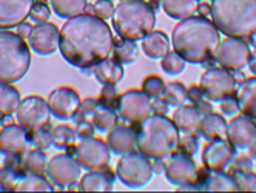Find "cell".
<instances>
[{
  "mask_svg": "<svg viewBox=\"0 0 256 193\" xmlns=\"http://www.w3.org/2000/svg\"><path fill=\"white\" fill-rule=\"evenodd\" d=\"M114 39L108 24L94 14L70 17L60 28L59 50L64 59L80 70H93L113 52Z\"/></svg>",
  "mask_w": 256,
  "mask_h": 193,
  "instance_id": "obj_1",
  "label": "cell"
},
{
  "mask_svg": "<svg viewBox=\"0 0 256 193\" xmlns=\"http://www.w3.org/2000/svg\"><path fill=\"white\" fill-rule=\"evenodd\" d=\"M221 42L216 25L204 16H192L182 19L172 32L174 51L190 64H204L214 56Z\"/></svg>",
  "mask_w": 256,
  "mask_h": 193,
  "instance_id": "obj_2",
  "label": "cell"
},
{
  "mask_svg": "<svg viewBox=\"0 0 256 193\" xmlns=\"http://www.w3.org/2000/svg\"><path fill=\"white\" fill-rule=\"evenodd\" d=\"M212 22L228 38H250L256 32V0H212Z\"/></svg>",
  "mask_w": 256,
  "mask_h": 193,
  "instance_id": "obj_3",
  "label": "cell"
},
{
  "mask_svg": "<svg viewBox=\"0 0 256 193\" xmlns=\"http://www.w3.org/2000/svg\"><path fill=\"white\" fill-rule=\"evenodd\" d=\"M179 128L164 114H150L140 122L138 132V150L150 160H166L179 144Z\"/></svg>",
  "mask_w": 256,
  "mask_h": 193,
  "instance_id": "obj_4",
  "label": "cell"
},
{
  "mask_svg": "<svg viewBox=\"0 0 256 193\" xmlns=\"http://www.w3.org/2000/svg\"><path fill=\"white\" fill-rule=\"evenodd\" d=\"M113 26L118 36L125 40H140L156 25L154 8L144 0H122L114 8Z\"/></svg>",
  "mask_w": 256,
  "mask_h": 193,
  "instance_id": "obj_5",
  "label": "cell"
},
{
  "mask_svg": "<svg viewBox=\"0 0 256 193\" xmlns=\"http://www.w3.org/2000/svg\"><path fill=\"white\" fill-rule=\"evenodd\" d=\"M30 45L17 32L0 30V82L14 84L30 70Z\"/></svg>",
  "mask_w": 256,
  "mask_h": 193,
  "instance_id": "obj_6",
  "label": "cell"
},
{
  "mask_svg": "<svg viewBox=\"0 0 256 193\" xmlns=\"http://www.w3.org/2000/svg\"><path fill=\"white\" fill-rule=\"evenodd\" d=\"M153 164L148 156L140 152H128L122 154L118 162V180L130 188H140L147 186L153 178Z\"/></svg>",
  "mask_w": 256,
  "mask_h": 193,
  "instance_id": "obj_7",
  "label": "cell"
},
{
  "mask_svg": "<svg viewBox=\"0 0 256 193\" xmlns=\"http://www.w3.org/2000/svg\"><path fill=\"white\" fill-rule=\"evenodd\" d=\"M198 166L192 156L173 153L168 156V161L164 164V173L170 184L179 187L178 190H199L198 181Z\"/></svg>",
  "mask_w": 256,
  "mask_h": 193,
  "instance_id": "obj_8",
  "label": "cell"
},
{
  "mask_svg": "<svg viewBox=\"0 0 256 193\" xmlns=\"http://www.w3.org/2000/svg\"><path fill=\"white\" fill-rule=\"evenodd\" d=\"M202 94L213 102H221L236 93V78L226 68H208L199 82Z\"/></svg>",
  "mask_w": 256,
  "mask_h": 193,
  "instance_id": "obj_9",
  "label": "cell"
},
{
  "mask_svg": "<svg viewBox=\"0 0 256 193\" xmlns=\"http://www.w3.org/2000/svg\"><path fill=\"white\" fill-rule=\"evenodd\" d=\"M74 158L80 167L86 170H100L108 167L112 148L99 138H80L79 144L74 148Z\"/></svg>",
  "mask_w": 256,
  "mask_h": 193,
  "instance_id": "obj_10",
  "label": "cell"
},
{
  "mask_svg": "<svg viewBox=\"0 0 256 193\" xmlns=\"http://www.w3.org/2000/svg\"><path fill=\"white\" fill-rule=\"evenodd\" d=\"M214 56L222 68L228 70V72H241L250 62L252 50L242 39L226 36L222 42H219Z\"/></svg>",
  "mask_w": 256,
  "mask_h": 193,
  "instance_id": "obj_11",
  "label": "cell"
},
{
  "mask_svg": "<svg viewBox=\"0 0 256 193\" xmlns=\"http://www.w3.org/2000/svg\"><path fill=\"white\" fill-rule=\"evenodd\" d=\"M17 120L19 124L30 132L45 127L50 122L51 110L48 107V100L40 96L25 98L17 107Z\"/></svg>",
  "mask_w": 256,
  "mask_h": 193,
  "instance_id": "obj_12",
  "label": "cell"
},
{
  "mask_svg": "<svg viewBox=\"0 0 256 193\" xmlns=\"http://www.w3.org/2000/svg\"><path fill=\"white\" fill-rule=\"evenodd\" d=\"M153 113L152 98L142 90H128L118 99V114L130 122H142Z\"/></svg>",
  "mask_w": 256,
  "mask_h": 193,
  "instance_id": "obj_13",
  "label": "cell"
},
{
  "mask_svg": "<svg viewBox=\"0 0 256 193\" xmlns=\"http://www.w3.org/2000/svg\"><path fill=\"white\" fill-rule=\"evenodd\" d=\"M80 104L82 99L79 93L72 86H66V85L54 88L48 98V107L51 110V114L64 120L74 118L80 108Z\"/></svg>",
  "mask_w": 256,
  "mask_h": 193,
  "instance_id": "obj_14",
  "label": "cell"
},
{
  "mask_svg": "<svg viewBox=\"0 0 256 193\" xmlns=\"http://www.w3.org/2000/svg\"><path fill=\"white\" fill-rule=\"evenodd\" d=\"M46 173L56 186L66 187L74 186L79 181V178L82 176V167L76 158L70 154H56L48 162Z\"/></svg>",
  "mask_w": 256,
  "mask_h": 193,
  "instance_id": "obj_15",
  "label": "cell"
},
{
  "mask_svg": "<svg viewBox=\"0 0 256 193\" xmlns=\"http://www.w3.org/2000/svg\"><path fill=\"white\" fill-rule=\"evenodd\" d=\"M236 147L228 139H212L204 147L202 162L210 172H224L234 160Z\"/></svg>",
  "mask_w": 256,
  "mask_h": 193,
  "instance_id": "obj_16",
  "label": "cell"
},
{
  "mask_svg": "<svg viewBox=\"0 0 256 193\" xmlns=\"http://www.w3.org/2000/svg\"><path fill=\"white\" fill-rule=\"evenodd\" d=\"M30 46L40 56H50L56 52L59 48L60 40V30L50 22L38 24L32 26V31L30 34Z\"/></svg>",
  "mask_w": 256,
  "mask_h": 193,
  "instance_id": "obj_17",
  "label": "cell"
},
{
  "mask_svg": "<svg viewBox=\"0 0 256 193\" xmlns=\"http://www.w3.org/2000/svg\"><path fill=\"white\" fill-rule=\"evenodd\" d=\"M227 139L236 148H247L256 139V122L247 114H238L227 124Z\"/></svg>",
  "mask_w": 256,
  "mask_h": 193,
  "instance_id": "obj_18",
  "label": "cell"
},
{
  "mask_svg": "<svg viewBox=\"0 0 256 193\" xmlns=\"http://www.w3.org/2000/svg\"><path fill=\"white\" fill-rule=\"evenodd\" d=\"M36 0H0V30L25 22Z\"/></svg>",
  "mask_w": 256,
  "mask_h": 193,
  "instance_id": "obj_19",
  "label": "cell"
},
{
  "mask_svg": "<svg viewBox=\"0 0 256 193\" xmlns=\"http://www.w3.org/2000/svg\"><path fill=\"white\" fill-rule=\"evenodd\" d=\"M28 148L26 130L19 124H10L0 130V152L8 156H19Z\"/></svg>",
  "mask_w": 256,
  "mask_h": 193,
  "instance_id": "obj_20",
  "label": "cell"
},
{
  "mask_svg": "<svg viewBox=\"0 0 256 193\" xmlns=\"http://www.w3.org/2000/svg\"><path fill=\"white\" fill-rule=\"evenodd\" d=\"M106 144L116 154H125L128 152L134 150L138 144V134L132 127L126 126H114L108 130Z\"/></svg>",
  "mask_w": 256,
  "mask_h": 193,
  "instance_id": "obj_21",
  "label": "cell"
},
{
  "mask_svg": "<svg viewBox=\"0 0 256 193\" xmlns=\"http://www.w3.org/2000/svg\"><path fill=\"white\" fill-rule=\"evenodd\" d=\"M202 113L199 112V108L196 105H180L178 107L173 113V122L176 124V127L179 128L180 133L186 134H194L199 132V124L200 119H202Z\"/></svg>",
  "mask_w": 256,
  "mask_h": 193,
  "instance_id": "obj_22",
  "label": "cell"
},
{
  "mask_svg": "<svg viewBox=\"0 0 256 193\" xmlns=\"http://www.w3.org/2000/svg\"><path fill=\"white\" fill-rule=\"evenodd\" d=\"M199 133L207 141H212V139H227V120L224 119V116L210 112L200 119Z\"/></svg>",
  "mask_w": 256,
  "mask_h": 193,
  "instance_id": "obj_23",
  "label": "cell"
},
{
  "mask_svg": "<svg viewBox=\"0 0 256 193\" xmlns=\"http://www.w3.org/2000/svg\"><path fill=\"white\" fill-rule=\"evenodd\" d=\"M113 182L114 178L112 173L105 172L104 168L100 170H90L86 174L80 178L79 190L82 192H110L113 190Z\"/></svg>",
  "mask_w": 256,
  "mask_h": 193,
  "instance_id": "obj_24",
  "label": "cell"
},
{
  "mask_svg": "<svg viewBox=\"0 0 256 193\" xmlns=\"http://www.w3.org/2000/svg\"><path fill=\"white\" fill-rule=\"evenodd\" d=\"M236 100L240 112L256 119V76L246 79L236 90Z\"/></svg>",
  "mask_w": 256,
  "mask_h": 193,
  "instance_id": "obj_25",
  "label": "cell"
},
{
  "mask_svg": "<svg viewBox=\"0 0 256 193\" xmlns=\"http://www.w3.org/2000/svg\"><path fill=\"white\" fill-rule=\"evenodd\" d=\"M142 50L150 59H162L170 51V40L167 34L153 30L142 39Z\"/></svg>",
  "mask_w": 256,
  "mask_h": 193,
  "instance_id": "obj_26",
  "label": "cell"
},
{
  "mask_svg": "<svg viewBox=\"0 0 256 193\" xmlns=\"http://www.w3.org/2000/svg\"><path fill=\"white\" fill-rule=\"evenodd\" d=\"M93 73H94V78L98 79V82H100L102 85H105V84L118 85L124 78V66L118 59L106 58L105 60H102L100 64H98L93 68Z\"/></svg>",
  "mask_w": 256,
  "mask_h": 193,
  "instance_id": "obj_27",
  "label": "cell"
},
{
  "mask_svg": "<svg viewBox=\"0 0 256 193\" xmlns=\"http://www.w3.org/2000/svg\"><path fill=\"white\" fill-rule=\"evenodd\" d=\"M162 10L172 19L182 20L194 16L198 11L199 0H160Z\"/></svg>",
  "mask_w": 256,
  "mask_h": 193,
  "instance_id": "obj_28",
  "label": "cell"
},
{
  "mask_svg": "<svg viewBox=\"0 0 256 193\" xmlns=\"http://www.w3.org/2000/svg\"><path fill=\"white\" fill-rule=\"evenodd\" d=\"M22 102L19 90L11 84L0 82V116H10Z\"/></svg>",
  "mask_w": 256,
  "mask_h": 193,
  "instance_id": "obj_29",
  "label": "cell"
},
{
  "mask_svg": "<svg viewBox=\"0 0 256 193\" xmlns=\"http://www.w3.org/2000/svg\"><path fill=\"white\" fill-rule=\"evenodd\" d=\"M91 114H93L91 122H93L94 128L99 132H108L110 128L118 124V113L113 107H110V105L99 104Z\"/></svg>",
  "mask_w": 256,
  "mask_h": 193,
  "instance_id": "obj_30",
  "label": "cell"
},
{
  "mask_svg": "<svg viewBox=\"0 0 256 193\" xmlns=\"http://www.w3.org/2000/svg\"><path fill=\"white\" fill-rule=\"evenodd\" d=\"M88 0H51V6L59 17L70 19L85 12Z\"/></svg>",
  "mask_w": 256,
  "mask_h": 193,
  "instance_id": "obj_31",
  "label": "cell"
},
{
  "mask_svg": "<svg viewBox=\"0 0 256 193\" xmlns=\"http://www.w3.org/2000/svg\"><path fill=\"white\" fill-rule=\"evenodd\" d=\"M204 190L208 192H238V186L233 176L222 172H212L204 184Z\"/></svg>",
  "mask_w": 256,
  "mask_h": 193,
  "instance_id": "obj_32",
  "label": "cell"
},
{
  "mask_svg": "<svg viewBox=\"0 0 256 193\" xmlns=\"http://www.w3.org/2000/svg\"><path fill=\"white\" fill-rule=\"evenodd\" d=\"M162 98L170 107L178 108L188 102V88L180 82H170L166 85V92H164Z\"/></svg>",
  "mask_w": 256,
  "mask_h": 193,
  "instance_id": "obj_33",
  "label": "cell"
},
{
  "mask_svg": "<svg viewBox=\"0 0 256 193\" xmlns=\"http://www.w3.org/2000/svg\"><path fill=\"white\" fill-rule=\"evenodd\" d=\"M48 167V158L45 150L34 148L30 150L25 156V168L32 174H44Z\"/></svg>",
  "mask_w": 256,
  "mask_h": 193,
  "instance_id": "obj_34",
  "label": "cell"
},
{
  "mask_svg": "<svg viewBox=\"0 0 256 193\" xmlns=\"http://www.w3.org/2000/svg\"><path fill=\"white\" fill-rule=\"evenodd\" d=\"M17 192H51L52 186L44 178V174H26L17 184Z\"/></svg>",
  "mask_w": 256,
  "mask_h": 193,
  "instance_id": "obj_35",
  "label": "cell"
},
{
  "mask_svg": "<svg viewBox=\"0 0 256 193\" xmlns=\"http://www.w3.org/2000/svg\"><path fill=\"white\" fill-rule=\"evenodd\" d=\"M113 58L118 59L122 65L133 64L138 59V45L133 40L122 39L113 46Z\"/></svg>",
  "mask_w": 256,
  "mask_h": 193,
  "instance_id": "obj_36",
  "label": "cell"
},
{
  "mask_svg": "<svg viewBox=\"0 0 256 193\" xmlns=\"http://www.w3.org/2000/svg\"><path fill=\"white\" fill-rule=\"evenodd\" d=\"M52 144L58 148H66L76 141V132L68 126H58L51 130Z\"/></svg>",
  "mask_w": 256,
  "mask_h": 193,
  "instance_id": "obj_37",
  "label": "cell"
},
{
  "mask_svg": "<svg viewBox=\"0 0 256 193\" xmlns=\"http://www.w3.org/2000/svg\"><path fill=\"white\" fill-rule=\"evenodd\" d=\"M160 66H162V70L167 74L178 76V74H180L182 72H184L186 60H184V58H182V56H179L176 51H168L167 54L162 58Z\"/></svg>",
  "mask_w": 256,
  "mask_h": 193,
  "instance_id": "obj_38",
  "label": "cell"
},
{
  "mask_svg": "<svg viewBox=\"0 0 256 193\" xmlns=\"http://www.w3.org/2000/svg\"><path fill=\"white\" fill-rule=\"evenodd\" d=\"M24 174H20L12 166H4L0 168V190L11 192L17 188V184L22 180Z\"/></svg>",
  "mask_w": 256,
  "mask_h": 193,
  "instance_id": "obj_39",
  "label": "cell"
},
{
  "mask_svg": "<svg viewBox=\"0 0 256 193\" xmlns=\"http://www.w3.org/2000/svg\"><path fill=\"white\" fill-rule=\"evenodd\" d=\"M142 92L147 93L152 99H158V98H162L164 92H166V84L164 80L156 76V74H150L144 79L142 82Z\"/></svg>",
  "mask_w": 256,
  "mask_h": 193,
  "instance_id": "obj_40",
  "label": "cell"
},
{
  "mask_svg": "<svg viewBox=\"0 0 256 193\" xmlns=\"http://www.w3.org/2000/svg\"><path fill=\"white\" fill-rule=\"evenodd\" d=\"M234 181L238 186V190L241 192H256V174L253 172H236Z\"/></svg>",
  "mask_w": 256,
  "mask_h": 193,
  "instance_id": "obj_41",
  "label": "cell"
},
{
  "mask_svg": "<svg viewBox=\"0 0 256 193\" xmlns=\"http://www.w3.org/2000/svg\"><path fill=\"white\" fill-rule=\"evenodd\" d=\"M178 150L182 154H187V156H194L199 150V141L194 134H186L179 138V144H178Z\"/></svg>",
  "mask_w": 256,
  "mask_h": 193,
  "instance_id": "obj_42",
  "label": "cell"
},
{
  "mask_svg": "<svg viewBox=\"0 0 256 193\" xmlns=\"http://www.w3.org/2000/svg\"><path fill=\"white\" fill-rule=\"evenodd\" d=\"M31 142L36 146V148H40V150H46L52 146V134L50 130L46 128H38L34 130L32 138H31Z\"/></svg>",
  "mask_w": 256,
  "mask_h": 193,
  "instance_id": "obj_43",
  "label": "cell"
},
{
  "mask_svg": "<svg viewBox=\"0 0 256 193\" xmlns=\"http://www.w3.org/2000/svg\"><path fill=\"white\" fill-rule=\"evenodd\" d=\"M30 17L38 24H45V22L50 20L51 10L45 2H34V5L31 8V12H30Z\"/></svg>",
  "mask_w": 256,
  "mask_h": 193,
  "instance_id": "obj_44",
  "label": "cell"
},
{
  "mask_svg": "<svg viewBox=\"0 0 256 193\" xmlns=\"http://www.w3.org/2000/svg\"><path fill=\"white\" fill-rule=\"evenodd\" d=\"M114 5L112 0H98L94 4V16L100 17L104 20L112 19L113 14H114Z\"/></svg>",
  "mask_w": 256,
  "mask_h": 193,
  "instance_id": "obj_45",
  "label": "cell"
},
{
  "mask_svg": "<svg viewBox=\"0 0 256 193\" xmlns=\"http://www.w3.org/2000/svg\"><path fill=\"white\" fill-rule=\"evenodd\" d=\"M100 99H102V104L110 105V107H114V105H118L119 96H118V92H116V85H113V84H105L102 86Z\"/></svg>",
  "mask_w": 256,
  "mask_h": 193,
  "instance_id": "obj_46",
  "label": "cell"
},
{
  "mask_svg": "<svg viewBox=\"0 0 256 193\" xmlns=\"http://www.w3.org/2000/svg\"><path fill=\"white\" fill-rule=\"evenodd\" d=\"M234 170L236 172H253V167H254V164H253V160L250 156H240V158H236L234 160Z\"/></svg>",
  "mask_w": 256,
  "mask_h": 193,
  "instance_id": "obj_47",
  "label": "cell"
},
{
  "mask_svg": "<svg viewBox=\"0 0 256 193\" xmlns=\"http://www.w3.org/2000/svg\"><path fill=\"white\" fill-rule=\"evenodd\" d=\"M221 110L224 114L227 116H232V114H236L240 112V107H238V100L230 96V98H226L224 100H221Z\"/></svg>",
  "mask_w": 256,
  "mask_h": 193,
  "instance_id": "obj_48",
  "label": "cell"
},
{
  "mask_svg": "<svg viewBox=\"0 0 256 193\" xmlns=\"http://www.w3.org/2000/svg\"><path fill=\"white\" fill-rule=\"evenodd\" d=\"M94 133V126L93 122H88V120H80L78 122V130H76V134L79 138H88V136H93Z\"/></svg>",
  "mask_w": 256,
  "mask_h": 193,
  "instance_id": "obj_49",
  "label": "cell"
},
{
  "mask_svg": "<svg viewBox=\"0 0 256 193\" xmlns=\"http://www.w3.org/2000/svg\"><path fill=\"white\" fill-rule=\"evenodd\" d=\"M152 104H153V113L154 114H166L168 110V104L164 100V98H158Z\"/></svg>",
  "mask_w": 256,
  "mask_h": 193,
  "instance_id": "obj_50",
  "label": "cell"
},
{
  "mask_svg": "<svg viewBox=\"0 0 256 193\" xmlns=\"http://www.w3.org/2000/svg\"><path fill=\"white\" fill-rule=\"evenodd\" d=\"M202 90H200V86H198V85H192L190 88H188V99L193 102V104H196V102H199L200 99H202Z\"/></svg>",
  "mask_w": 256,
  "mask_h": 193,
  "instance_id": "obj_51",
  "label": "cell"
},
{
  "mask_svg": "<svg viewBox=\"0 0 256 193\" xmlns=\"http://www.w3.org/2000/svg\"><path fill=\"white\" fill-rule=\"evenodd\" d=\"M31 31H32V26L30 24H26V22H22V24L17 25V34H19V36L24 38V39L25 38H30Z\"/></svg>",
  "mask_w": 256,
  "mask_h": 193,
  "instance_id": "obj_52",
  "label": "cell"
},
{
  "mask_svg": "<svg viewBox=\"0 0 256 193\" xmlns=\"http://www.w3.org/2000/svg\"><path fill=\"white\" fill-rule=\"evenodd\" d=\"M198 11H199V14L200 16H210V4H207V2H200L199 5H198Z\"/></svg>",
  "mask_w": 256,
  "mask_h": 193,
  "instance_id": "obj_53",
  "label": "cell"
},
{
  "mask_svg": "<svg viewBox=\"0 0 256 193\" xmlns=\"http://www.w3.org/2000/svg\"><path fill=\"white\" fill-rule=\"evenodd\" d=\"M248 66H250V72L256 76V50L252 51V58H250Z\"/></svg>",
  "mask_w": 256,
  "mask_h": 193,
  "instance_id": "obj_54",
  "label": "cell"
},
{
  "mask_svg": "<svg viewBox=\"0 0 256 193\" xmlns=\"http://www.w3.org/2000/svg\"><path fill=\"white\" fill-rule=\"evenodd\" d=\"M248 156L252 158V160H254L256 161V139H253V141L248 144Z\"/></svg>",
  "mask_w": 256,
  "mask_h": 193,
  "instance_id": "obj_55",
  "label": "cell"
},
{
  "mask_svg": "<svg viewBox=\"0 0 256 193\" xmlns=\"http://www.w3.org/2000/svg\"><path fill=\"white\" fill-rule=\"evenodd\" d=\"M250 42L253 45V50H256V32H253L252 36H250Z\"/></svg>",
  "mask_w": 256,
  "mask_h": 193,
  "instance_id": "obj_56",
  "label": "cell"
}]
</instances>
